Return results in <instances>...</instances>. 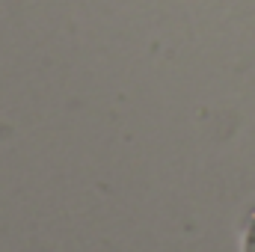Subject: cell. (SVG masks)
<instances>
[{
    "label": "cell",
    "instance_id": "1",
    "mask_svg": "<svg viewBox=\"0 0 255 252\" xmlns=\"http://www.w3.org/2000/svg\"><path fill=\"white\" fill-rule=\"evenodd\" d=\"M244 252H255V220H253V226H250V235H247V250Z\"/></svg>",
    "mask_w": 255,
    "mask_h": 252
}]
</instances>
